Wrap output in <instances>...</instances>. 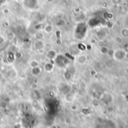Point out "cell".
<instances>
[{
	"label": "cell",
	"mask_w": 128,
	"mask_h": 128,
	"mask_svg": "<svg viewBox=\"0 0 128 128\" xmlns=\"http://www.w3.org/2000/svg\"><path fill=\"white\" fill-rule=\"evenodd\" d=\"M25 5L28 8H34L37 5V0H25Z\"/></svg>",
	"instance_id": "5"
},
{
	"label": "cell",
	"mask_w": 128,
	"mask_h": 128,
	"mask_svg": "<svg viewBox=\"0 0 128 128\" xmlns=\"http://www.w3.org/2000/svg\"><path fill=\"white\" fill-rule=\"evenodd\" d=\"M64 100H65V101H67L68 103L72 102L74 100V94L72 93H68L67 94H65Z\"/></svg>",
	"instance_id": "7"
},
{
	"label": "cell",
	"mask_w": 128,
	"mask_h": 128,
	"mask_svg": "<svg viewBox=\"0 0 128 128\" xmlns=\"http://www.w3.org/2000/svg\"><path fill=\"white\" fill-rule=\"evenodd\" d=\"M32 74H33L34 76H39V75L40 74V73H41V69H40L39 67L35 68H32Z\"/></svg>",
	"instance_id": "8"
},
{
	"label": "cell",
	"mask_w": 128,
	"mask_h": 128,
	"mask_svg": "<svg viewBox=\"0 0 128 128\" xmlns=\"http://www.w3.org/2000/svg\"><path fill=\"white\" fill-rule=\"evenodd\" d=\"M50 128H57V127H56V126H55V125H52V126Z\"/></svg>",
	"instance_id": "14"
},
{
	"label": "cell",
	"mask_w": 128,
	"mask_h": 128,
	"mask_svg": "<svg viewBox=\"0 0 128 128\" xmlns=\"http://www.w3.org/2000/svg\"><path fill=\"white\" fill-rule=\"evenodd\" d=\"M55 61V64L58 66V67H64L65 65H67L68 64V60L67 58L64 57L62 55H58L56 57V58L54 59Z\"/></svg>",
	"instance_id": "3"
},
{
	"label": "cell",
	"mask_w": 128,
	"mask_h": 128,
	"mask_svg": "<svg viewBox=\"0 0 128 128\" xmlns=\"http://www.w3.org/2000/svg\"><path fill=\"white\" fill-rule=\"evenodd\" d=\"M56 56H57V55H56V52L54 50H50L47 53V57L49 58H50V59H55Z\"/></svg>",
	"instance_id": "12"
},
{
	"label": "cell",
	"mask_w": 128,
	"mask_h": 128,
	"mask_svg": "<svg viewBox=\"0 0 128 128\" xmlns=\"http://www.w3.org/2000/svg\"><path fill=\"white\" fill-rule=\"evenodd\" d=\"M29 67H31L32 69L39 67V62H38V61H37V60H32L29 62Z\"/></svg>",
	"instance_id": "11"
},
{
	"label": "cell",
	"mask_w": 128,
	"mask_h": 128,
	"mask_svg": "<svg viewBox=\"0 0 128 128\" xmlns=\"http://www.w3.org/2000/svg\"><path fill=\"white\" fill-rule=\"evenodd\" d=\"M86 26H85V24L83 23H80L79 25H77L76 29H75V36L76 38H82L84 36H85V33H86Z\"/></svg>",
	"instance_id": "2"
},
{
	"label": "cell",
	"mask_w": 128,
	"mask_h": 128,
	"mask_svg": "<svg viewBox=\"0 0 128 128\" xmlns=\"http://www.w3.org/2000/svg\"><path fill=\"white\" fill-rule=\"evenodd\" d=\"M44 46H45V44L42 41V40H35V42L33 44L34 48L37 50H40L43 49L44 47Z\"/></svg>",
	"instance_id": "4"
},
{
	"label": "cell",
	"mask_w": 128,
	"mask_h": 128,
	"mask_svg": "<svg viewBox=\"0 0 128 128\" xmlns=\"http://www.w3.org/2000/svg\"><path fill=\"white\" fill-rule=\"evenodd\" d=\"M100 52L102 54H104V55H106V54H108L110 52V49L108 47L104 46H102L100 48Z\"/></svg>",
	"instance_id": "13"
},
{
	"label": "cell",
	"mask_w": 128,
	"mask_h": 128,
	"mask_svg": "<svg viewBox=\"0 0 128 128\" xmlns=\"http://www.w3.org/2000/svg\"><path fill=\"white\" fill-rule=\"evenodd\" d=\"M53 68H54V64H52V63H50V62L46 63V64H45V66H44L45 70H46V71H48V72L52 71V70H53Z\"/></svg>",
	"instance_id": "10"
},
{
	"label": "cell",
	"mask_w": 128,
	"mask_h": 128,
	"mask_svg": "<svg viewBox=\"0 0 128 128\" xmlns=\"http://www.w3.org/2000/svg\"><path fill=\"white\" fill-rule=\"evenodd\" d=\"M76 62L80 64H84L87 62V57L86 56H84V55H81L77 58Z\"/></svg>",
	"instance_id": "6"
},
{
	"label": "cell",
	"mask_w": 128,
	"mask_h": 128,
	"mask_svg": "<svg viewBox=\"0 0 128 128\" xmlns=\"http://www.w3.org/2000/svg\"><path fill=\"white\" fill-rule=\"evenodd\" d=\"M121 35L123 38H128V28H123L121 30Z\"/></svg>",
	"instance_id": "9"
},
{
	"label": "cell",
	"mask_w": 128,
	"mask_h": 128,
	"mask_svg": "<svg viewBox=\"0 0 128 128\" xmlns=\"http://www.w3.org/2000/svg\"><path fill=\"white\" fill-rule=\"evenodd\" d=\"M112 57H113V58L116 61H117V62H122V61H123V60H124L126 58V57H127V52L124 50L118 49V50H116L113 52Z\"/></svg>",
	"instance_id": "1"
}]
</instances>
